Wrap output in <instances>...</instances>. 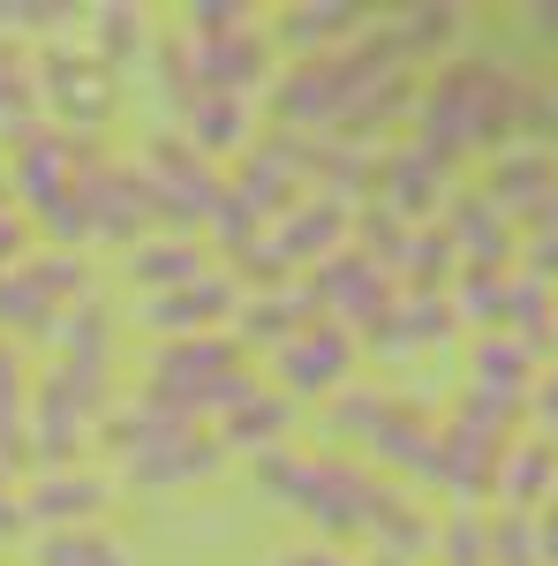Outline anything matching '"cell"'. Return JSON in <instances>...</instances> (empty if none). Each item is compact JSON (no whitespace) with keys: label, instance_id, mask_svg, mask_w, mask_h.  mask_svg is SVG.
<instances>
[{"label":"cell","instance_id":"1","mask_svg":"<svg viewBox=\"0 0 558 566\" xmlns=\"http://www.w3.org/2000/svg\"><path fill=\"white\" fill-rule=\"evenodd\" d=\"M45 559L53 566H129V559H114V552H98V544H53Z\"/></svg>","mask_w":558,"mask_h":566}]
</instances>
